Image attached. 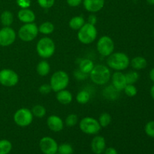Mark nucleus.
Listing matches in <instances>:
<instances>
[{"label": "nucleus", "mask_w": 154, "mask_h": 154, "mask_svg": "<svg viewBox=\"0 0 154 154\" xmlns=\"http://www.w3.org/2000/svg\"><path fill=\"white\" fill-rule=\"evenodd\" d=\"M107 65L108 68H111V69L121 72L129 67L130 65V60L125 53H112L108 57Z\"/></svg>", "instance_id": "f257e3e1"}, {"label": "nucleus", "mask_w": 154, "mask_h": 154, "mask_svg": "<svg viewBox=\"0 0 154 154\" xmlns=\"http://www.w3.org/2000/svg\"><path fill=\"white\" fill-rule=\"evenodd\" d=\"M89 76L96 85H105L111 79V72L108 66L99 64L94 66Z\"/></svg>", "instance_id": "f03ea898"}, {"label": "nucleus", "mask_w": 154, "mask_h": 154, "mask_svg": "<svg viewBox=\"0 0 154 154\" xmlns=\"http://www.w3.org/2000/svg\"><path fill=\"white\" fill-rule=\"evenodd\" d=\"M56 45L52 38L49 37H43L39 39L36 45V51L40 57L48 59L55 53Z\"/></svg>", "instance_id": "7ed1b4c3"}, {"label": "nucleus", "mask_w": 154, "mask_h": 154, "mask_svg": "<svg viewBox=\"0 0 154 154\" xmlns=\"http://www.w3.org/2000/svg\"><path fill=\"white\" fill-rule=\"evenodd\" d=\"M98 32L95 25L86 23L78 32V38L84 45H90L94 42L97 38Z\"/></svg>", "instance_id": "20e7f679"}, {"label": "nucleus", "mask_w": 154, "mask_h": 154, "mask_svg": "<svg viewBox=\"0 0 154 154\" xmlns=\"http://www.w3.org/2000/svg\"><path fill=\"white\" fill-rule=\"evenodd\" d=\"M69 84V76L65 71L59 70L54 72L50 80V85L52 91L57 92L64 90Z\"/></svg>", "instance_id": "39448f33"}, {"label": "nucleus", "mask_w": 154, "mask_h": 154, "mask_svg": "<svg viewBox=\"0 0 154 154\" xmlns=\"http://www.w3.org/2000/svg\"><path fill=\"white\" fill-rule=\"evenodd\" d=\"M79 128L84 134L90 135H97L102 129L98 120L91 117H86L81 119L79 123Z\"/></svg>", "instance_id": "423d86ee"}, {"label": "nucleus", "mask_w": 154, "mask_h": 154, "mask_svg": "<svg viewBox=\"0 0 154 154\" xmlns=\"http://www.w3.org/2000/svg\"><path fill=\"white\" fill-rule=\"evenodd\" d=\"M38 27L35 23H24L18 30V37L24 42H32L38 35Z\"/></svg>", "instance_id": "0eeeda50"}, {"label": "nucleus", "mask_w": 154, "mask_h": 154, "mask_svg": "<svg viewBox=\"0 0 154 154\" xmlns=\"http://www.w3.org/2000/svg\"><path fill=\"white\" fill-rule=\"evenodd\" d=\"M33 116L31 110L26 108L18 109L14 114V121L20 127L29 126L33 121Z\"/></svg>", "instance_id": "6e6552de"}, {"label": "nucleus", "mask_w": 154, "mask_h": 154, "mask_svg": "<svg viewBox=\"0 0 154 154\" xmlns=\"http://www.w3.org/2000/svg\"><path fill=\"white\" fill-rule=\"evenodd\" d=\"M96 48L100 55L108 57L112 53H114V42L109 36L103 35L97 42Z\"/></svg>", "instance_id": "1a4fd4ad"}, {"label": "nucleus", "mask_w": 154, "mask_h": 154, "mask_svg": "<svg viewBox=\"0 0 154 154\" xmlns=\"http://www.w3.org/2000/svg\"><path fill=\"white\" fill-rule=\"evenodd\" d=\"M19 81V76L16 72L10 69L0 71V84L7 87H14Z\"/></svg>", "instance_id": "9d476101"}, {"label": "nucleus", "mask_w": 154, "mask_h": 154, "mask_svg": "<svg viewBox=\"0 0 154 154\" xmlns=\"http://www.w3.org/2000/svg\"><path fill=\"white\" fill-rule=\"evenodd\" d=\"M58 144L50 136H45L39 141V148L44 154H55L58 151Z\"/></svg>", "instance_id": "9b49d317"}, {"label": "nucleus", "mask_w": 154, "mask_h": 154, "mask_svg": "<svg viewBox=\"0 0 154 154\" xmlns=\"http://www.w3.org/2000/svg\"><path fill=\"white\" fill-rule=\"evenodd\" d=\"M16 32L10 26H4L0 29V46L8 47L15 42Z\"/></svg>", "instance_id": "f8f14e48"}, {"label": "nucleus", "mask_w": 154, "mask_h": 154, "mask_svg": "<svg viewBox=\"0 0 154 154\" xmlns=\"http://www.w3.org/2000/svg\"><path fill=\"white\" fill-rule=\"evenodd\" d=\"M47 125L50 130L54 132H61L64 128V122L57 115H51L47 119Z\"/></svg>", "instance_id": "ddd939ff"}, {"label": "nucleus", "mask_w": 154, "mask_h": 154, "mask_svg": "<svg viewBox=\"0 0 154 154\" xmlns=\"http://www.w3.org/2000/svg\"><path fill=\"white\" fill-rule=\"evenodd\" d=\"M91 150L95 154H102L106 149V141L103 136L96 135L91 141Z\"/></svg>", "instance_id": "4468645a"}, {"label": "nucleus", "mask_w": 154, "mask_h": 154, "mask_svg": "<svg viewBox=\"0 0 154 154\" xmlns=\"http://www.w3.org/2000/svg\"><path fill=\"white\" fill-rule=\"evenodd\" d=\"M111 82H112V85L120 92L123 91L127 84L125 74L120 71H116L111 75Z\"/></svg>", "instance_id": "2eb2a0df"}, {"label": "nucleus", "mask_w": 154, "mask_h": 154, "mask_svg": "<svg viewBox=\"0 0 154 154\" xmlns=\"http://www.w3.org/2000/svg\"><path fill=\"white\" fill-rule=\"evenodd\" d=\"M83 5L87 11L96 13L103 8L105 0H83Z\"/></svg>", "instance_id": "dca6fc26"}, {"label": "nucleus", "mask_w": 154, "mask_h": 154, "mask_svg": "<svg viewBox=\"0 0 154 154\" xmlns=\"http://www.w3.org/2000/svg\"><path fill=\"white\" fill-rule=\"evenodd\" d=\"M17 17L20 22L23 23H34L35 20V14L29 8H21L17 13Z\"/></svg>", "instance_id": "f3484780"}, {"label": "nucleus", "mask_w": 154, "mask_h": 154, "mask_svg": "<svg viewBox=\"0 0 154 154\" xmlns=\"http://www.w3.org/2000/svg\"><path fill=\"white\" fill-rule=\"evenodd\" d=\"M56 98H57V100L60 104L66 105H69L72 102L73 96H72V93L70 91L64 89V90L57 92V95H56Z\"/></svg>", "instance_id": "a211bd4d"}, {"label": "nucleus", "mask_w": 154, "mask_h": 154, "mask_svg": "<svg viewBox=\"0 0 154 154\" xmlns=\"http://www.w3.org/2000/svg\"><path fill=\"white\" fill-rule=\"evenodd\" d=\"M119 93H120V91H118L111 84V85L108 86L104 89L103 91H102V95L108 100L114 101L119 97Z\"/></svg>", "instance_id": "6ab92c4d"}, {"label": "nucleus", "mask_w": 154, "mask_h": 154, "mask_svg": "<svg viewBox=\"0 0 154 154\" xmlns=\"http://www.w3.org/2000/svg\"><path fill=\"white\" fill-rule=\"evenodd\" d=\"M130 65L135 70H141L147 67V62L144 57H135L130 60Z\"/></svg>", "instance_id": "aec40b11"}, {"label": "nucleus", "mask_w": 154, "mask_h": 154, "mask_svg": "<svg viewBox=\"0 0 154 154\" xmlns=\"http://www.w3.org/2000/svg\"><path fill=\"white\" fill-rule=\"evenodd\" d=\"M36 72L41 77L47 76L51 72V66L49 63L46 60H42L39 62L36 67Z\"/></svg>", "instance_id": "412c9836"}, {"label": "nucleus", "mask_w": 154, "mask_h": 154, "mask_svg": "<svg viewBox=\"0 0 154 154\" xmlns=\"http://www.w3.org/2000/svg\"><path fill=\"white\" fill-rule=\"evenodd\" d=\"M95 65L93 62L90 59H82L79 63V69L81 72L90 75L91 71L94 68Z\"/></svg>", "instance_id": "4be33fe9"}, {"label": "nucleus", "mask_w": 154, "mask_h": 154, "mask_svg": "<svg viewBox=\"0 0 154 154\" xmlns=\"http://www.w3.org/2000/svg\"><path fill=\"white\" fill-rule=\"evenodd\" d=\"M85 23V20L82 16H75L69 20V26L72 29L78 31Z\"/></svg>", "instance_id": "5701e85b"}, {"label": "nucleus", "mask_w": 154, "mask_h": 154, "mask_svg": "<svg viewBox=\"0 0 154 154\" xmlns=\"http://www.w3.org/2000/svg\"><path fill=\"white\" fill-rule=\"evenodd\" d=\"M0 20L4 26H10L14 21V15L9 11H4L0 16Z\"/></svg>", "instance_id": "b1692460"}, {"label": "nucleus", "mask_w": 154, "mask_h": 154, "mask_svg": "<svg viewBox=\"0 0 154 154\" xmlns=\"http://www.w3.org/2000/svg\"><path fill=\"white\" fill-rule=\"evenodd\" d=\"M54 31V25L50 21H46L38 26V32L43 35H50Z\"/></svg>", "instance_id": "393cba45"}, {"label": "nucleus", "mask_w": 154, "mask_h": 154, "mask_svg": "<svg viewBox=\"0 0 154 154\" xmlns=\"http://www.w3.org/2000/svg\"><path fill=\"white\" fill-rule=\"evenodd\" d=\"M90 94L87 90H82L78 92L76 96V100L81 105H85L90 101Z\"/></svg>", "instance_id": "a878e982"}, {"label": "nucleus", "mask_w": 154, "mask_h": 154, "mask_svg": "<svg viewBox=\"0 0 154 154\" xmlns=\"http://www.w3.org/2000/svg\"><path fill=\"white\" fill-rule=\"evenodd\" d=\"M33 116L37 118H42L45 117L47 114V110L45 106L42 105H36L33 106L32 109L31 110Z\"/></svg>", "instance_id": "bb28decb"}, {"label": "nucleus", "mask_w": 154, "mask_h": 154, "mask_svg": "<svg viewBox=\"0 0 154 154\" xmlns=\"http://www.w3.org/2000/svg\"><path fill=\"white\" fill-rule=\"evenodd\" d=\"M111 120H112V118H111V114L107 112H103L102 114H101L98 119V121L102 128L107 127L111 123Z\"/></svg>", "instance_id": "cd10ccee"}, {"label": "nucleus", "mask_w": 154, "mask_h": 154, "mask_svg": "<svg viewBox=\"0 0 154 154\" xmlns=\"http://www.w3.org/2000/svg\"><path fill=\"white\" fill-rule=\"evenodd\" d=\"M12 150V144L7 139L0 140V154H9Z\"/></svg>", "instance_id": "c85d7f7f"}, {"label": "nucleus", "mask_w": 154, "mask_h": 154, "mask_svg": "<svg viewBox=\"0 0 154 154\" xmlns=\"http://www.w3.org/2000/svg\"><path fill=\"white\" fill-rule=\"evenodd\" d=\"M127 84H135L139 79V74L136 71H130L125 74Z\"/></svg>", "instance_id": "c756f323"}, {"label": "nucleus", "mask_w": 154, "mask_h": 154, "mask_svg": "<svg viewBox=\"0 0 154 154\" xmlns=\"http://www.w3.org/2000/svg\"><path fill=\"white\" fill-rule=\"evenodd\" d=\"M57 153L60 154H73L74 149L69 143H63L59 145Z\"/></svg>", "instance_id": "7c9ffc66"}, {"label": "nucleus", "mask_w": 154, "mask_h": 154, "mask_svg": "<svg viewBox=\"0 0 154 154\" xmlns=\"http://www.w3.org/2000/svg\"><path fill=\"white\" fill-rule=\"evenodd\" d=\"M78 122V117L75 114H70L66 117L65 123L68 127H73L76 126Z\"/></svg>", "instance_id": "2f4dec72"}, {"label": "nucleus", "mask_w": 154, "mask_h": 154, "mask_svg": "<svg viewBox=\"0 0 154 154\" xmlns=\"http://www.w3.org/2000/svg\"><path fill=\"white\" fill-rule=\"evenodd\" d=\"M123 91L129 97H134L136 96L137 93H138V90L134 84H126Z\"/></svg>", "instance_id": "473e14b6"}, {"label": "nucleus", "mask_w": 154, "mask_h": 154, "mask_svg": "<svg viewBox=\"0 0 154 154\" xmlns=\"http://www.w3.org/2000/svg\"><path fill=\"white\" fill-rule=\"evenodd\" d=\"M144 131L147 135L154 138V121H150L145 125Z\"/></svg>", "instance_id": "72a5a7b5"}, {"label": "nucleus", "mask_w": 154, "mask_h": 154, "mask_svg": "<svg viewBox=\"0 0 154 154\" xmlns=\"http://www.w3.org/2000/svg\"><path fill=\"white\" fill-rule=\"evenodd\" d=\"M37 2L39 6L45 9L51 8L55 3V0H37Z\"/></svg>", "instance_id": "f704fd0d"}, {"label": "nucleus", "mask_w": 154, "mask_h": 154, "mask_svg": "<svg viewBox=\"0 0 154 154\" xmlns=\"http://www.w3.org/2000/svg\"><path fill=\"white\" fill-rule=\"evenodd\" d=\"M88 76L89 75L81 72L79 69H76V70L74 72V77H75L77 80H78V81H84V80H86L88 78Z\"/></svg>", "instance_id": "c9c22d12"}, {"label": "nucleus", "mask_w": 154, "mask_h": 154, "mask_svg": "<svg viewBox=\"0 0 154 154\" xmlns=\"http://www.w3.org/2000/svg\"><path fill=\"white\" fill-rule=\"evenodd\" d=\"M38 91L42 95H48L49 93H51V92L52 91V88H51V85L49 84H42V86H40L38 88Z\"/></svg>", "instance_id": "e433bc0d"}, {"label": "nucleus", "mask_w": 154, "mask_h": 154, "mask_svg": "<svg viewBox=\"0 0 154 154\" xmlns=\"http://www.w3.org/2000/svg\"><path fill=\"white\" fill-rule=\"evenodd\" d=\"M16 2L21 8H29L31 5V0H16Z\"/></svg>", "instance_id": "4c0bfd02"}, {"label": "nucleus", "mask_w": 154, "mask_h": 154, "mask_svg": "<svg viewBox=\"0 0 154 154\" xmlns=\"http://www.w3.org/2000/svg\"><path fill=\"white\" fill-rule=\"evenodd\" d=\"M83 0H67V3L70 7H78L81 3Z\"/></svg>", "instance_id": "58836bf2"}, {"label": "nucleus", "mask_w": 154, "mask_h": 154, "mask_svg": "<svg viewBox=\"0 0 154 154\" xmlns=\"http://www.w3.org/2000/svg\"><path fill=\"white\" fill-rule=\"evenodd\" d=\"M89 23L92 24V25H96V23H97V17L95 14H91L88 17V22Z\"/></svg>", "instance_id": "ea45409f"}, {"label": "nucleus", "mask_w": 154, "mask_h": 154, "mask_svg": "<svg viewBox=\"0 0 154 154\" xmlns=\"http://www.w3.org/2000/svg\"><path fill=\"white\" fill-rule=\"evenodd\" d=\"M104 154H118L117 153V150H116L114 147H108L105 149V150L104 151Z\"/></svg>", "instance_id": "a19ab883"}, {"label": "nucleus", "mask_w": 154, "mask_h": 154, "mask_svg": "<svg viewBox=\"0 0 154 154\" xmlns=\"http://www.w3.org/2000/svg\"><path fill=\"white\" fill-rule=\"evenodd\" d=\"M149 77H150V80H151L153 82H154V68L150 70V73H149Z\"/></svg>", "instance_id": "79ce46f5"}, {"label": "nucleus", "mask_w": 154, "mask_h": 154, "mask_svg": "<svg viewBox=\"0 0 154 154\" xmlns=\"http://www.w3.org/2000/svg\"><path fill=\"white\" fill-rule=\"evenodd\" d=\"M150 96L154 99V85L152 86V87L150 88Z\"/></svg>", "instance_id": "37998d69"}, {"label": "nucleus", "mask_w": 154, "mask_h": 154, "mask_svg": "<svg viewBox=\"0 0 154 154\" xmlns=\"http://www.w3.org/2000/svg\"><path fill=\"white\" fill-rule=\"evenodd\" d=\"M147 2L150 5H154V0H147Z\"/></svg>", "instance_id": "c03bdc74"}, {"label": "nucleus", "mask_w": 154, "mask_h": 154, "mask_svg": "<svg viewBox=\"0 0 154 154\" xmlns=\"http://www.w3.org/2000/svg\"><path fill=\"white\" fill-rule=\"evenodd\" d=\"M55 154H60V153H55Z\"/></svg>", "instance_id": "a18cd8bd"}, {"label": "nucleus", "mask_w": 154, "mask_h": 154, "mask_svg": "<svg viewBox=\"0 0 154 154\" xmlns=\"http://www.w3.org/2000/svg\"><path fill=\"white\" fill-rule=\"evenodd\" d=\"M153 34H154V29H153Z\"/></svg>", "instance_id": "49530a36"}]
</instances>
